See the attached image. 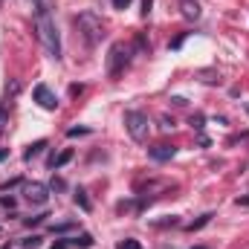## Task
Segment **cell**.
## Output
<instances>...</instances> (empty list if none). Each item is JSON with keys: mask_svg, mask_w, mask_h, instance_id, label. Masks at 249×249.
<instances>
[{"mask_svg": "<svg viewBox=\"0 0 249 249\" xmlns=\"http://www.w3.org/2000/svg\"><path fill=\"white\" fill-rule=\"evenodd\" d=\"M35 32H38V41L44 44L47 55L58 61L61 58V38H58V26L44 3H38V12H35Z\"/></svg>", "mask_w": 249, "mask_h": 249, "instance_id": "1", "label": "cell"}, {"mask_svg": "<svg viewBox=\"0 0 249 249\" xmlns=\"http://www.w3.org/2000/svg\"><path fill=\"white\" fill-rule=\"evenodd\" d=\"M75 26H78V35L84 38L87 47H96V44L105 38V26H102V20H99L93 12H81V15L75 18Z\"/></svg>", "mask_w": 249, "mask_h": 249, "instance_id": "2", "label": "cell"}, {"mask_svg": "<svg viewBox=\"0 0 249 249\" xmlns=\"http://www.w3.org/2000/svg\"><path fill=\"white\" fill-rule=\"evenodd\" d=\"M124 130L130 133L133 142H145V139H148V130H151V122H148L145 113H139V110H127V113H124Z\"/></svg>", "mask_w": 249, "mask_h": 249, "instance_id": "3", "label": "cell"}, {"mask_svg": "<svg viewBox=\"0 0 249 249\" xmlns=\"http://www.w3.org/2000/svg\"><path fill=\"white\" fill-rule=\"evenodd\" d=\"M124 67H127V50H124L122 44H113L110 47V55H107V75L116 78Z\"/></svg>", "mask_w": 249, "mask_h": 249, "instance_id": "4", "label": "cell"}, {"mask_svg": "<svg viewBox=\"0 0 249 249\" xmlns=\"http://www.w3.org/2000/svg\"><path fill=\"white\" fill-rule=\"evenodd\" d=\"M32 96H35V102H38L44 110H55V107H58V96H55L47 84H38V87L32 90Z\"/></svg>", "mask_w": 249, "mask_h": 249, "instance_id": "5", "label": "cell"}, {"mask_svg": "<svg viewBox=\"0 0 249 249\" xmlns=\"http://www.w3.org/2000/svg\"><path fill=\"white\" fill-rule=\"evenodd\" d=\"M26 200L35 203V206H44L50 200V188L44 186V183H29L26 186Z\"/></svg>", "mask_w": 249, "mask_h": 249, "instance_id": "6", "label": "cell"}, {"mask_svg": "<svg viewBox=\"0 0 249 249\" xmlns=\"http://www.w3.org/2000/svg\"><path fill=\"white\" fill-rule=\"evenodd\" d=\"M148 154H151V160H157V162H168V160L177 154V148H174V145H154V148H148Z\"/></svg>", "mask_w": 249, "mask_h": 249, "instance_id": "7", "label": "cell"}, {"mask_svg": "<svg viewBox=\"0 0 249 249\" xmlns=\"http://www.w3.org/2000/svg\"><path fill=\"white\" fill-rule=\"evenodd\" d=\"M180 6H183V18H188V20L200 18V3L197 0H180Z\"/></svg>", "mask_w": 249, "mask_h": 249, "instance_id": "8", "label": "cell"}, {"mask_svg": "<svg viewBox=\"0 0 249 249\" xmlns=\"http://www.w3.org/2000/svg\"><path fill=\"white\" fill-rule=\"evenodd\" d=\"M72 200L78 203V209H81V212H90V209H93V203H90V197H87V191H84V188H75Z\"/></svg>", "mask_w": 249, "mask_h": 249, "instance_id": "9", "label": "cell"}, {"mask_svg": "<svg viewBox=\"0 0 249 249\" xmlns=\"http://www.w3.org/2000/svg\"><path fill=\"white\" fill-rule=\"evenodd\" d=\"M70 160H72V151L67 148V151H61L58 157H53V162H50V165H53V168H61V165H67Z\"/></svg>", "mask_w": 249, "mask_h": 249, "instance_id": "10", "label": "cell"}, {"mask_svg": "<svg viewBox=\"0 0 249 249\" xmlns=\"http://www.w3.org/2000/svg\"><path fill=\"white\" fill-rule=\"evenodd\" d=\"M44 148H47V142H44V139H38L35 145H29V148H26V154H23V157H26V160H32V157H38Z\"/></svg>", "mask_w": 249, "mask_h": 249, "instance_id": "11", "label": "cell"}, {"mask_svg": "<svg viewBox=\"0 0 249 249\" xmlns=\"http://www.w3.org/2000/svg\"><path fill=\"white\" fill-rule=\"evenodd\" d=\"M212 217H214V214H212V212H209V214H203V217H197V220H194V223H188L186 229H188V232H197V229H203V226H206V223H209V220H212Z\"/></svg>", "mask_w": 249, "mask_h": 249, "instance_id": "12", "label": "cell"}, {"mask_svg": "<svg viewBox=\"0 0 249 249\" xmlns=\"http://www.w3.org/2000/svg\"><path fill=\"white\" fill-rule=\"evenodd\" d=\"M72 247H81V249L93 247V235H81V238H75V241H72Z\"/></svg>", "mask_w": 249, "mask_h": 249, "instance_id": "13", "label": "cell"}, {"mask_svg": "<svg viewBox=\"0 0 249 249\" xmlns=\"http://www.w3.org/2000/svg\"><path fill=\"white\" fill-rule=\"evenodd\" d=\"M119 249H142V244H139V241H133V238H124L122 244H119Z\"/></svg>", "mask_w": 249, "mask_h": 249, "instance_id": "14", "label": "cell"}, {"mask_svg": "<svg viewBox=\"0 0 249 249\" xmlns=\"http://www.w3.org/2000/svg\"><path fill=\"white\" fill-rule=\"evenodd\" d=\"M0 206H3V209H15V197H12V194H3V197H0Z\"/></svg>", "mask_w": 249, "mask_h": 249, "instance_id": "15", "label": "cell"}, {"mask_svg": "<svg viewBox=\"0 0 249 249\" xmlns=\"http://www.w3.org/2000/svg\"><path fill=\"white\" fill-rule=\"evenodd\" d=\"M90 133V127H70V136H84Z\"/></svg>", "mask_w": 249, "mask_h": 249, "instance_id": "16", "label": "cell"}, {"mask_svg": "<svg viewBox=\"0 0 249 249\" xmlns=\"http://www.w3.org/2000/svg\"><path fill=\"white\" fill-rule=\"evenodd\" d=\"M75 223H58V226H53V232H70Z\"/></svg>", "mask_w": 249, "mask_h": 249, "instance_id": "17", "label": "cell"}, {"mask_svg": "<svg viewBox=\"0 0 249 249\" xmlns=\"http://www.w3.org/2000/svg\"><path fill=\"white\" fill-rule=\"evenodd\" d=\"M130 6V0H113V9H127Z\"/></svg>", "mask_w": 249, "mask_h": 249, "instance_id": "18", "label": "cell"}, {"mask_svg": "<svg viewBox=\"0 0 249 249\" xmlns=\"http://www.w3.org/2000/svg\"><path fill=\"white\" fill-rule=\"evenodd\" d=\"M67 247H72V241H58V244H53V249H67Z\"/></svg>", "mask_w": 249, "mask_h": 249, "instance_id": "19", "label": "cell"}, {"mask_svg": "<svg viewBox=\"0 0 249 249\" xmlns=\"http://www.w3.org/2000/svg\"><path fill=\"white\" fill-rule=\"evenodd\" d=\"M191 124H194V127L200 130V127H203V116H191Z\"/></svg>", "mask_w": 249, "mask_h": 249, "instance_id": "20", "label": "cell"}, {"mask_svg": "<svg viewBox=\"0 0 249 249\" xmlns=\"http://www.w3.org/2000/svg\"><path fill=\"white\" fill-rule=\"evenodd\" d=\"M53 188H55V191H64V180H58V177H55V180H53Z\"/></svg>", "mask_w": 249, "mask_h": 249, "instance_id": "21", "label": "cell"}, {"mask_svg": "<svg viewBox=\"0 0 249 249\" xmlns=\"http://www.w3.org/2000/svg\"><path fill=\"white\" fill-rule=\"evenodd\" d=\"M6 119H9V116H6V107H0V130H3V124H6Z\"/></svg>", "mask_w": 249, "mask_h": 249, "instance_id": "22", "label": "cell"}, {"mask_svg": "<svg viewBox=\"0 0 249 249\" xmlns=\"http://www.w3.org/2000/svg\"><path fill=\"white\" fill-rule=\"evenodd\" d=\"M3 157H9V151H6V148H0V160H3Z\"/></svg>", "mask_w": 249, "mask_h": 249, "instance_id": "23", "label": "cell"}, {"mask_svg": "<svg viewBox=\"0 0 249 249\" xmlns=\"http://www.w3.org/2000/svg\"><path fill=\"white\" fill-rule=\"evenodd\" d=\"M247 113H249V105H247Z\"/></svg>", "mask_w": 249, "mask_h": 249, "instance_id": "24", "label": "cell"}, {"mask_svg": "<svg viewBox=\"0 0 249 249\" xmlns=\"http://www.w3.org/2000/svg\"><path fill=\"white\" fill-rule=\"evenodd\" d=\"M197 249H203V247H197Z\"/></svg>", "mask_w": 249, "mask_h": 249, "instance_id": "25", "label": "cell"}]
</instances>
